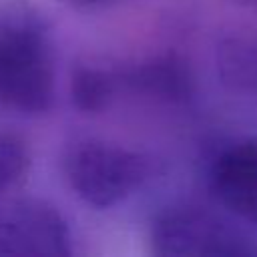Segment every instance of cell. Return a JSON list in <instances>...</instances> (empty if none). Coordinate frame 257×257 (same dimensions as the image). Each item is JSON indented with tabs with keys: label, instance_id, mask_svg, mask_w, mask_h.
<instances>
[{
	"label": "cell",
	"instance_id": "9",
	"mask_svg": "<svg viewBox=\"0 0 257 257\" xmlns=\"http://www.w3.org/2000/svg\"><path fill=\"white\" fill-rule=\"evenodd\" d=\"M74 8H80V10H92V8H104V6H110L114 4L116 0H62Z\"/></svg>",
	"mask_w": 257,
	"mask_h": 257
},
{
	"label": "cell",
	"instance_id": "8",
	"mask_svg": "<svg viewBox=\"0 0 257 257\" xmlns=\"http://www.w3.org/2000/svg\"><path fill=\"white\" fill-rule=\"evenodd\" d=\"M28 145L12 133H0V195L18 189L30 171Z\"/></svg>",
	"mask_w": 257,
	"mask_h": 257
},
{
	"label": "cell",
	"instance_id": "5",
	"mask_svg": "<svg viewBox=\"0 0 257 257\" xmlns=\"http://www.w3.org/2000/svg\"><path fill=\"white\" fill-rule=\"evenodd\" d=\"M211 187L227 209L257 225V137L237 143L217 157Z\"/></svg>",
	"mask_w": 257,
	"mask_h": 257
},
{
	"label": "cell",
	"instance_id": "10",
	"mask_svg": "<svg viewBox=\"0 0 257 257\" xmlns=\"http://www.w3.org/2000/svg\"><path fill=\"white\" fill-rule=\"evenodd\" d=\"M237 2H245V4H257V0H237Z\"/></svg>",
	"mask_w": 257,
	"mask_h": 257
},
{
	"label": "cell",
	"instance_id": "3",
	"mask_svg": "<svg viewBox=\"0 0 257 257\" xmlns=\"http://www.w3.org/2000/svg\"><path fill=\"white\" fill-rule=\"evenodd\" d=\"M72 237L58 209L42 199H16L0 209V255H70Z\"/></svg>",
	"mask_w": 257,
	"mask_h": 257
},
{
	"label": "cell",
	"instance_id": "1",
	"mask_svg": "<svg viewBox=\"0 0 257 257\" xmlns=\"http://www.w3.org/2000/svg\"><path fill=\"white\" fill-rule=\"evenodd\" d=\"M54 100V68L42 22L24 6L0 16V106L42 114Z\"/></svg>",
	"mask_w": 257,
	"mask_h": 257
},
{
	"label": "cell",
	"instance_id": "7",
	"mask_svg": "<svg viewBox=\"0 0 257 257\" xmlns=\"http://www.w3.org/2000/svg\"><path fill=\"white\" fill-rule=\"evenodd\" d=\"M114 94V78L98 68L78 66L70 78V98L78 112H102Z\"/></svg>",
	"mask_w": 257,
	"mask_h": 257
},
{
	"label": "cell",
	"instance_id": "4",
	"mask_svg": "<svg viewBox=\"0 0 257 257\" xmlns=\"http://www.w3.org/2000/svg\"><path fill=\"white\" fill-rule=\"evenodd\" d=\"M153 251L161 255H215L247 251L223 223L195 209L159 215L151 229Z\"/></svg>",
	"mask_w": 257,
	"mask_h": 257
},
{
	"label": "cell",
	"instance_id": "2",
	"mask_svg": "<svg viewBox=\"0 0 257 257\" xmlns=\"http://www.w3.org/2000/svg\"><path fill=\"white\" fill-rule=\"evenodd\" d=\"M62 169L70 189L94 209L118 205L145 179L143 157L124 147L94 139L68 147Z\"/></svg>",
	"mask_w": 257,
	"mask_h": 257
},
{
	"label": "cell",
	"instance_id": "6",
	"mask_svg": "<svg viewBox=\"0 0 257 257\" xmlns=\"http://www.w3.org/2000/svg\"><path fill=\"white\" fill-rule=\"evenodd\" d=\"M133 86L167 98H181L191 90V76L183 62L173 56L155 58L128 74Z\"/></svg>",
	"mask_w": 257,
	"mask_h": 257
}]
</instances>
